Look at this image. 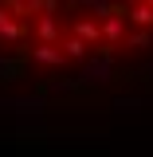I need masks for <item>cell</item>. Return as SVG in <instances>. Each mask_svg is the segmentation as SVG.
Returning a JSON list of instances; mask_svg holds the SVG:
<instances>
[{"mask_svg": "<svg viewBox=\"0 0 153 157\" xmlns=\"http://www.w3.org/2000/svg\"><path fill=\"white\" fill-rule=\"evenodd\" d=\"M28 51H32V43H20L12 55H0V82L4 86H12V82H20V78L28 75Z\"/></svg>", "mask_w": 153, "mask_h": 157, "instance_id": "cell-1", "label": "cell"}, {"mask_svg": "<svg viewBox=\"0 0 153 157\" xmlns=\"http://www.w3.org/2000/svg\"><path fill=\"white\" fill-rule=\"evenodd\" d=\"M28 36H32V24H20V20H12L4 8H0V43L20 47V43H28Z\"/></svg>", "mask_w": 153, "mask_h": 157, "instance_id": "cell-2", "label": "cell"}, {"mask_svg": "<svg viewBox=\"0 0 153 157\" xmlns=\"http://www.w3.org/2000/svg\"><path fill=\"white\" fill-rule=\"evenodd\" d=\"M36 39H39V43H47V47H59V39H63L59 20H55V16H39V20H36Z\"/></svg>", "mask_w": 153, "mask_h": 157, "instance_id": "cell-3", "label": "cell"}, {"mask_svg": "<svg viewBox=\"0 0 153 157\" xmlns=\"http://www.w3.org/2000/svg\"><path fill=\"white\" fill-rule=\"evenodd\" d=\"M71 36L82 39L86 47H98V43H102V32H98L94 20H75V24H71Z\"/></svg>", "mask_w": 153, "mask_h": 157, "instance_id": "cell-4", "label": "cell"}, {"mask_svg": "<svg viewBox=\"0 0 153 157\" xmlns=\"http://www.w3.org/2000/svg\"><path fill=\"white\" fill-rule=\"evenodd\" d=\"M28 59L39 63V67H63V51H59V47H47V43H36V47L28 51Z\"/></svg>", "mask_w": 153, "mask_h": 157, "instance_id": "cell-5", "label": "cell"}, {"mask_svg": "<svg viewBox=\"0 0 153 157\" xmlns=\"http://www.w3.org/2000/svg\"><path fill=\"white\" fill-rule=\"evenodd\" d=\"M98 32H102V43L118 47V43H122V36H126V20H122V16H114V20H102V24H98Z\"/></svg>", "mask_w": 153, "mask_h": 157, "instance_id": "cell-6", "label": "cell"}, {"mask_svg": "<svg viewBox=\"0 0 153 157\" xmlns=\"http://www.w3.org/2000/svg\"><path fill=\"white\" fill-rule=\"evenodd\" d=\"M126 20L149 32V28H153V8H149V4H141V0H137V4H130V8H126Z\"/></svg>", "mask_w": 153, "mask_h": 157, "instance_id": "cell-7", "label": "cell"}, {"mask_svg": "<svg viewBox=\"0 0 153 157\" xmlns=\"http://www.w3.org/2000/svg\"><path fill=\"white\" fill-rule=\"evenodd\" d=\"M59 47H63V59H86V43L82 39H75V36H67V39H59Z\"/></svg>", "mask_w": 153, "mask_h": 157, "instance_id": "cell-8", "label": "cell"}, {"mask_svg": "<svg viewBox=\"0 0 153 157\" xmlns=\"http://www.w3.org/2000/svg\"><path fill=\"white\" fill-rule=\"evenodd\" d=\"M20 4H24V12H28V20L43 12V0H20Z\"/></svg>", "mask_w": 153, "mask_h": 157, "instance_id": "cell-9", "label": "cell"}, {"mask_svg": "<svg viewBox=\"0 0 153 157\" xmlns=\"http://www.w3.org/2000/svg\"><path fill=\"white\" fill-rule=\"evenodd\" d=\"M130 43H134V47H149V32H145V28H137L134 36H130Z\"/></svg>", "mask_w": 153, "mask_h": 157, "instance_id": "cell-10", "label": "cell"}, {"mask_svg": "<svg viewBox=\"0 0 153 157\" xmlns=\"http://www.w3.org/2000/svg\"><path fill=\"white\" fill-rule=\"evenodd\" d=\"M122 4H137V0H122Z\"/></svg>", "mask_w": 153, "mask_h": 157, "instance_id": "cell-11", "label": "cell"}, {"mask_svg": "<svg viewBox=\"0 0 153 157\" xmlns=\"http://www.w3.org/2000/svg\"><path fill=\"white\" fill-rule=\"evenodd\" d=\"M141 4H149V8H153V0H141Z\"/></svg>", "mask_w": 153, "mask_h": 157, "instance_id": "cell-12", "label": "cell"}]
</instances>
